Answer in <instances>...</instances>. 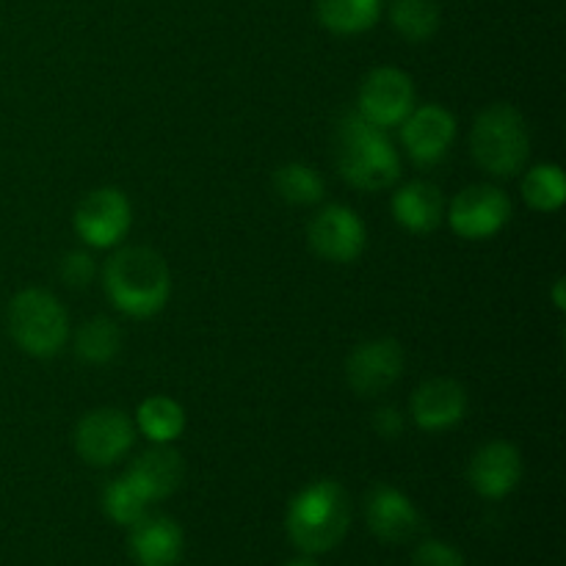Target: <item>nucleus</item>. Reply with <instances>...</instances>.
Instances as JSON below:
<instances>
[{"label":"nucleus","mask_w":566,"mask_h":566,"mask_svg":"<svg viewBox=\"0 0 566 566\" xmlns=\"http://www.w3.org/2000/svg\"><path fill=\"white\" fill-rule=\"evenodd\" d=\"M553 296H556V307L564 310L566 304H564V282L562 280L556 282V291H553Z\"/></svg>","instance_id":"29"},{"label":"nucleus","mask_w":566,"mask_h":566,"mask_svg":"<svg viewBox=\"0 0 566 566\" xmlns=\"http://www.w3.org/2000/svg\"><path fill=\"white\" fill-rule=\"evenodd\" d=\"M138 431H142L147 440H153L155 446H169L186 429V412L177 401L166 396H153L147 401L138 403L136 412Z\"/></svg>","instance_id":"20"},{"label":"nucleus","mask_w":566,"mask_h":566,"mask_svg":"<svg viewBox=\"0 0 566 566\" xmlns=\"http://www.w3.org/2000/svg\"><path fill=\"white\" fill-rule=\"evenodd\" d=\"M285 566H318L313 562V558H296V562H291V564H285Z\"/></svg>","instance_id":"30"},{"label":"nucleus","mask_w":566,"mask_h":566,"mask_svg":"<svg viewBox=\"0 0 566 566\" xmlns=\"http://www.w3.org/2000/svg\"><path fill=\"white\" fill-rule=\"evenodd\" d=\"M415 108V83L412 77L396 66H379L363 81L357 94V114L370 125L396 127L412 114Z\"/></svg>","instance_id":"6"},{"label":"nucleus","mask_w":566,"mask_h":566,"mask_svg":"<svg viewBox=\"0 0 566 566\" xmlns=\"http://www.w3.org/2000/svg\"><path fill=\"white\" fill-rule=\"evenodd\" d=\"M315 14L326 31L354 36L376 25L381 14V0H318Z\"/></svg>","instance_id":"19"},{"label":"nucleus","mask_w":566,"mask_h":566,"mask_svg":"<svg viewBox=\"0 0 566 566\" xmlns=\"http://www.w3.org/2000/svg\"><path fill=\"white\" fill-rule=\"evenodd\" d=\"M119 348L122 332L111 318L86 321L75 335V354L88 365H108Z\"/></svg>","instance_id":"22"},{"label":"nucleus","mask_w":566,"mask_h":566,"mask_svg":"<svg viewBox=\"0 0 566 566\" xmlns=\"http://www.w3.org/2000/svg\"><path fill=\"white\" fill-rule=\"evenodd\" d=\"M374 429L376 434L385 437V440H396L403 431V415L398 412L396 407H381L379 412L374 415Z\"/></svg>","instance_id":"28"},{"label":"nucleus","mask_w":566,"mask_h":566,"mask_svg":"<svg viewBox=\"0 0 566 566\" xmlns=\"http://www.w3.org/2000/svg\"><path fill=\"white\" fill-rule=\"evenodd\" d=\"M97 274V265L86 252H70L61 260V276L70 287H86Z\"/></svg>","instance_id":"27"},{"label":"nucleus","mask_w":566,"mask_h":566,"mask_svg":"<svg viewBox=\"0 0 566 566\" xmlns=\"http://www.w3.org/2000/svg\"><path fill=\"white\" fill-rule=\"evenodd\" d=\"M512 219V202L495 186H470L448 208V224L459 238L484 241L501 232Z\"/></svg>","instance_id":"9"},{"label":"nucleus","mask_w":566,"mask_h":566,"mask_svg":"<svg viewBox=\"0 0 566 566\" xmlns=\"http://www.w3.org/2000/svg\"><path fill=\"white\" fill-rule=\"evenodd\" d=\"M412 566H464L462 553L440 539H429L415 551Z\"/></svg>","instance_id":"26"},{"label":"nucleus","mask_w":566,"mask_h":566,"mask_svg":"<svg viewBox=\"0 0 566 566\" xmlns=\"http://www.w3.org/2000/svg\"><path fill=\"white\" fill-rule=\"evenodd\" d=\"M136 440V426L119 409H94L83 415L75 429V451L94 468L119 462Z\"/></svg>","instance_id":"7"},{"label":"nucleus","mask_w":566,"mask_h":566,"mask_svg":"<svg viewBox=\"0 0 566 566\" xmlns=\"http://www.w3.org/2000/svg\"><path fill=\"white\" fill-rule=\"evenodd\" d=\"M457 138V116L442 105H420L401 122L403 149L415 164H440Z\"/></svg>","instance_id":"12"},{"label":"nucleus","mask_w":566,"mask_h":566,"mask_svg":"<svg viewBox=\"0 0 566 566\" xmlns=\"http://www.w3.org/2000/svg\"><path fill=\"white\" fill-rule=\"evenodd\" d=\"M9 335L28 357H55L70 337V315L53 293L28 287L9 304Z\"/></svg>","instance_id":"5"},{"label":"nucleus","mask_w":566,"mask_h":566,"mask_svg":"<svg viewBox=\"0 0 566 566\" xmlns=\"http://www.w3.org/2000/svg\"><path fill=\"white\" fill-rule=\"evenodd\" d=\"M130 551L138 566H177L182 558V528L169 517H149L144 514L130 525Z\"/></svg>","instance_id":"16"},{"label":"nucleus","mask_w":566,"mask_h":566,"mask_svg":"<svg viewBox=\"0 0 566 566\" xmlns=\"http://www.w3.org/2000/svg\"><path fill=\"white\" fill-rule=\"evenodd\" d=\"M147 497L127 481V475L114 479L103 492V509L114 523L136 525L147 514Z\"/></svg>","instance_id":"25"},{"label":"nucleus","mask_w":566,"mask_h":566,"mask_svg":"<svg viewBox=\"0 0 566 566\" xmlns=\"http://www.w3.org/2000/svg\"><path fill=\"white\" fill-rule=\"evenodd\" d=\"M523 197L539 213H556L566 199V180L562 166L542 164L534 166L523 177Z\"/></svg>","instance_id":"23"},{"label":"nucleus","mask_w":566,"mask_h":566,"mask_svg":"<svg viewBox=\"0 0 566 566\" xmlns=\"http://www.w3.org/2000/svg\"><path fill=\"white\" fill-rule=\"evenodd\" d=\"M182 473H186V464L180 453L169 446H155L130 464L127 481L147 497V503H155L169 497L180 486Z\"/></svg>","instance_id":"17"},{"label":"nucleus","mask_w":566,"mask_h":566,"mask_svg":"<svg viewBox=\"0 0 566 566\" xmlns=\"http://www.w3.org/2000/svg\"><path fill=\"white\" fill-rule=\"evenodd\" d=\"M307 235L313 252L329 263H354L368 243L363 219L346 205H326L318 210Z\"/></svg>","instance_id":"10"},{"label":"nucleus","mask_w":566,"mask_h":566,"mask_svg":"<svg viewBox=\"0 0 566 566\" xmlns=\"http://www.w3.org/2000/svg\"><path fill=\"white\" fill-rule=\"evenodd\" d=\"M352 523V503L337 481L324 479L304 486L287 509V536L307 556L340 545Z\"/></svg>","instance_id":"3"},{"label":"nucleus","mask_w":566,"mask_h":566,"mask_svg":"<svg viewBox=\"0 0 566 566\" xmlns=\"http://www.w3.org/2000/svg\"><path fill=\"white\" fill-rule=\"evenodd\" d=\"M130 199L119 188H97L75 210V232L94 249L116 247L130 230Z\"/></svg>","instance_id":"8"},{"label":"nucleus","mask_w":566,"mask_h":566,"mask_svg":"<svg viewBox=\"0 0 566 566\" xmlns=\"http://www.w3.org/2000/svg\"><path fill=\"white\" fill-rule=\"evenodd\" d=\"M365 517H368V528L374 531L376 539L390 542V545H403L423 528L418 506L401 490L387 484L370 490L368 501H365Z\"/></svg>","instance_id":"13"},{"label":"nucleus","mask_w":566,"mask_h":566,"mask_svg":"<svg viewBox=\"0 0 566 566\" xmlns=\"http://www.w3.org/2000/svg\"><path fill=\"white\" fill-rule=\"evenodd\" d=\"M390 17L396 31L407 42H426L440 28V3L437 0H392Z\"/></svg>","instance_id":"21"},{"label":"nucleus","mask_w":566,"mask_h":566,"mask_svg":"<svg viewBox=\"0 0 566 566\" xmlns=\"http://www.w3.org/2000/svg\"><path fill=\"white\" fill-rule=\"evenodd\" d=\"M392 216H396L403 230L418 232V235L437 230L442 216H446L440 188L423 180L407 182V186L392 193Z\"/></svg>","instance_id":"18"},{"label":"nucleus","mask_w":566,"mask_h":566,"mask_svg":"<svg viewBox=\"0 0 566 566\" xmlns=\"http://www.w3.org/2000/svg\"><path fill=\"white\" fill-rule=\"evenodd\" d=\"M475 164L495 177H514L531 153L528 122L514 105L495 103L481 111L470 133Z\"/></svg>","instance_id":"4"},{"label":"nucleus","mask_w":566,"mask_h":566,"mask_svg":"<svg viewBox=\"0 0 566 566\" xmlns=\"http://www.w3.org/2000/svg\"><path fill=\"white\" fill-rule=\"evenodd\" d=\"M335 160L343 180L359 191H385L401 177V158L381 127L348 111L337 122Z\"/></svg>","instance_id":"1"},{"label":"nucleus","mask_w":566,"mask_h":566,"mask_svg":"<svg viewBox=\"0 0 566 566\" xmlns=\"http://www.w3.org/2000/svg\"><path fill=\"white\" fill-rule=\"evenodd\" d=\"M105 291L116 310L130 318H149L169 302V265L155 249L125 247L105 263Z\"/></svg>","instance_id":"2"},{"label":"nucleus","mask_w":566,"mask_h":566,"mask_svg":"<svg viewBox=\"0 0 566 566\" xmlns=\"http://www.w3.org/2000/svg\"><path fill=\"white\" fill-rule=\"evenodd\" d=\"M403 374V352L392 337L359 343L346 365V379L357 396H381Z\"/></svg>","instance_id":"11"},{"label":"nucleus","mask_w":566,"mask_h":566,"mask_svg":"<svg viewBox=\"0 0 566 566\" xmlns=\"http://www.w3.org/2000/svg\"><path fill=\"white\" fill-rule=\"evenodd\" d=\"M468 412V392L453 379H431L412 396V418L426 431H446Z\"/></svg>","instance_id":"15"},{"label":"nucleus","mask_w":566,"mask_h":566,"mask_svg":"<svg viewBox=\"0 0 566 566\" xmlns=\"http://www.w3.org/2000/svg\"><path fill=\"white\" fill-rule=\"evenodd\" d=\"M468 479L470 486L481 497H486V501H501L523 479V459H520V451L506 440L486 442L470 459Z\"/></svg>","instance_id":"14"},{"label":"nucleus","mask_w":566,"mask_h":566,"mask_svg":"<svg viewBox=\"0 0 566 566\" xmlns=\"http://www.w3.org/2000/svg\"><path fill=\"white\" fill-rule=\"evenodd\" d=\"M274 188L291 205H315L324 199V180L307 164H285L276 169Z\"/></svg>","instance_id":"24"}]
</instances>
